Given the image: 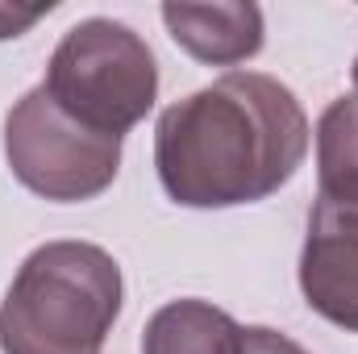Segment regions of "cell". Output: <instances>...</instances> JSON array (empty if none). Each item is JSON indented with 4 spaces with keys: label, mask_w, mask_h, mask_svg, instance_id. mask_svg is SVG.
<instances>
[{
    "label": "cell",
    "mask_w": 358,
    "mask_h": 354,
    "mask_svg": "<svg viewBox=\"0 0 358 354\" xmlns=\"http://www.w3.org/2000/svg\"><path fill=\"white\" fill-rule=\"evenodd\" d=\"M350 76H355V96H358V59H355V71Z\"/></svg>",
    "instance_id": "cell-11"
},
{
    "label": "cell",
    "mask_w": 358,
    "mask_h": 354,
    "mask_svg": "<svg viewBox=\"0 0 358 354\" xmlns=\"http://www.w3.org/2000/svg\"><path fill=\"white\" fill-rule=\"evenodd\" d=\"M163 25L171 42L183 46L196 63L238 67L263 50V8L250 0H217V4H163Z\"/></svg>",
    "instance_id": "cell-6"
},
{
    "label": "cell",
    "mask_w": 358,
    "mask_h": 354,
    "mask_svg": "<svg viewBox=\"0 0 358 354\" xmlns=\"http://www.w3.org/2000/svg\"><path fill=\"white\" fill-rule=\"evenodd\" d=\"M4 159L17 183H25L34 196L55 204H80L117 179L121 138L80 125L38 84L4 117Z\"/></svg>",
    "instance_id": "cell-4"
},
{
    "label": "cell",
    "mask_w": 358,
    "mask_h": 354,
    "mask_svg": "<svg viewBox=\"0 0 358 354\" xmlns=\"http://www.w3.org/2000/svg\"><path fill=\"white\" fill-rule=\"evenodd\" d=\"M300 292L329 325L358 334V204L317 200L300 255Z\"/></svg>",
    "instance_id": "cell-5"
},
{
    "label": "cell",
    "mask_w": 358,
    "mask_h": 354,
    "mask_svg": "<svg viewBox=\"0 0 358 354\" xmlns=\"http://www.w3.org/2000/svg\"><path fill=\"white\" fill-rule=\"evenodd\" d=\"M238 354H308L300 342H292L287 334L267 330V325H246L242 330V351Z\"/></svg>",
    "instance_id": "cell-9"
},
{
    "label": "cell",
    "mask_w": 358,
    "mask_h": 354,
    "mask_svg": "<svg viewBox=\"0 0 358 354\" xmlns=\"http://www.w3.org/2000/svg\"><path fill=\"white\" fill-rule=\"evenodd\" d=\"M42 88L80 125L125 138L159 100V63L129 25L88 17L55 46Z\"/></svg>",
    "instance_id": "cell-3"
},
{
    "label": "cell",
    "mask_w": 358,
    "mask_h": 354,
    "mask_svg": "<svg viewBox=\"0 0 358 354\" xmlns=\"http://www.w3.org/2000/svg\"><path fill=\"white\" fill-rule=\"evenodd\" d=\"M317 179L334 204H358V96H338L317 121Z\"/></svg>",
    "instance_id": "cell-8"
},
{
    "label": "cell",
    "mask_w": 358,
    "mask_h": 354,
    "mask_svg": "<svg viewBox=\"0 0 358 354\" xmlns=\"http://www.w3.org/2000/svg\"><path fill=\"white\" fill-rule=\"evenodd\" d=\"M238 351H242V325L208 300H171L142 330V354H238Z\"/></svg>",
    "instance_id": "cell-7"
},
{
    "label": "cell",
    "mask_w": 358,
    "mask_h": 354,
    "mask_svg": "<svg viewBox=\"0 0 358 354\" xmlns=\"http://www.w3.org/2000/svg\"><path fill=\"white\" fill-rule=\"evenodd\" d=\"M313 129L296 92L263 71H229L163 108L155 167L183 208H234L275 196L304 167Z\"/></svg>",
    "instance_id": "cell-1"
},
{
    "label": "cell",
    "mask_w": 358,
    "mask_h": 354,
    "mask_svg": "<svg viewBox=\"0 0 358 354\" xmlns=\"http://www.w3.org/2000/svg\"><path fill=\"white\" fill-rule=\"evenodd\" d=\"M121 267L92 242H46L17 267L0 304L4 354H100L121 313Z\"/></svg>",
    "instance_id": "cell-2"
},
{
    "label": "cell",
    "mask_w": 358,
    "mask_h": 354,
    "mask_svg": "<svg viewBox=\"0 0 358 354\" xmlns=\"http://www.w3.org/2000/svg\"><path fill=\"white\" fill-rule=\"evenodd\" d=\"M55 4H38V8H17V4H0V42L21 38L29 25H38Z\"/></svg>",
    "instance_id": "cell-10"
}]
</instances>
